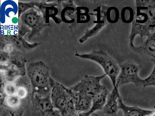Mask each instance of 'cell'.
I'll list each match as a JSON object with an SVG mask.
<instances>
[{"label": "cell", "instance_id": "1", "mask_svg": "<svg viewBox=\"0 0 155 116\" xmlns=\"http://www.w3.org/2000/svg\"><path fill=\"white\" fill-rule=\"evenodd\" d=\"M106 75L105 73L97 77L85 75L80 82L70 88L77 110L86 111L90 109L93 98L106 88L101 83Z\"/></svg>", "mask_w": 155, "mask_h": 116}, {"label": "cell", "instance_id": "2", "mask_svg": "<svg viewBox=\"0 0 155 116\" xmlns=\"http://www.w3.org/2000/svg\"><path fill=\"white\" fill-rule=\"evenodd\" d=\"M45 1H36V4L18 16V35L24 37L28 34V40L38 36L46 27L47 24L42 11Z\"/></svg>", "mask_w": 155, "mask_h": 116}, {"label": "cell", "instance_id": "3", "mask_svg": "<svg viewBox=\"0 0 155 116\" xmlns=\"http://www.w3.org/2000/svg\"><path fill=\"white\" fill-rule=\"evenodd\" d=\"M27 73L31 85L32 95L46 97L51 94L56 82L51 77L49 68L45 63L38 61L30 63L27 68Z\"/></svg>", "mask_w": 155, "mask_h": 116}, {"label": "cell", "instance_id": "4", "mask_svg": "<svg viewBox=\"0 0 155 116\" xmlns=\"http://www.w3.org/2000/svg\"><path fill=\"white\" fill-rule=\"evenodd\" d=\"M51 98L53 108L61 116H80L76 111L75 102L70 89L56 82L51 90Z\"/></svg>", "mask_w": 155, "mask_h": 116}, {"label": "cell", "instance_id": "5", "mask_svg": "<svg viewBox=\"0 0 155 116\" xmlns=\"http://www.w3.org/2000/svg\"><path fill=\"white\" fill-rule=\"evenodd\" d=\"M75 55L84 59L96 62L101 66L105 74L111 80L114 89L117 90L116 83L118 76L120 72V68L117 61L110 57L107 53L102 50H93L89 53L80 54L76 52Z\"/></svg>", "mask_w": 155, "mask_h": 116}, {"label": "cell", "instance_id": "6", "mask_svg": "<svg viewBox=\"0 0 155 116\" xmlns=\"http://www.w3.org/2000/svg\"><path fill=\"white\" fill-rule=\"evenodd\" d=\"M26 62L25 57L12 55L8 61L1 63V85L14 82L20 77L25 76Z\"/></svg>", "mask_w": 155, "mask_h": 116}, {"label": "cell", "instance_id": "7", "mask_svg": "<svg viewBox=\"0 0 155 116\" xmlns=\"http://www.w3.org/2000/svg\"><path fill=\"white\" fill-rule=\"evenodd\" d=\"M120 72L118 76L116 89L129 83H133L137 87H142L143 79L139 77L138 72L141 66L133 62L127 61L119 64Z\"/></svg>", "mask_w": 155, "mask_h": 116}, {"label": "cell", "instance_id": "8", "mask_svg": "<svg viewBox=\"0 0 155 116\" xmlns=\"http://www.w3.org/2000/svg\"><path fill=\"white\" fill-rule=\"evenodd\" d=\"M32 109L31 113L33 116H42L47 112L54 109L51 98V94L42 97L37 94L31 95Z\"/></svg>", "mask_w": 155, "mask_h": 116}, {"label": "cell", "instance_id": "9", "mask_svg": "<svg viewBox=\"0 0 155 116\" xmlns=\"http://www.w3.org/2000/svg\"><path fill=\"white\" fill-rule=\"evenodd\" d=\"M1 39L12 44L14 48L23 53L30 51L41 44V43L31 44L28 42L22 36L18 35H4Z\"/></svg>", "mask_w": 155, "mask_h": 116}, {"label": "cell", "instance_id": "10", "mask_svg": "<svg viewBox=\"0 0 155 116\" xmlns=\"http://www.w3.org/2000/svg\"><path fill=\"white\" fill-rule=\"evenodd\" d=\"M136 11L144 14L150 23L155 26V0H137L135 1Z\"/></svg>", "mask_w": 155, "mask_h": 116}, {"label": "cell", "instance_id": "11", "mask_svg": "<svg viewBox=\"0 0 155 116\" xmlns=\"http://www.w3.org/2000/svg\"><path fill=\"white\" fill-rule=\"evenodd\" d=\"M119 91L113 88L108 95L107 102L103 108V113L107 116H117L119 109V100L120 98Z\"/></svg>", "mask_w": 155, "mask_h": 116}, {"label": "cell", "instance_id": "12", "mask_svg": "<svg viewBox=\"0 0 155 116\" xmlns=\"http://www.w3.org/2000/svg\"><path fill=\"white\" fill-rule=\"evenodd\" d=\"M109 93L106 88L101 92L96 95L92 99V104L90 110L86 113L80 114V116H90L96 111L103 110Z\"/></svg>", "mask_w": 155, "mask_h": 116}, {"label": "cell", "instance_id": "13", "mask_svg": "<svg viewBox=\"0 0 155 116\" xmlns=\"http://www.w3.org/2000/svg\"><path fill=\"white\" fill-rule=\"evenodd\" d=\"M107 9L105 8V7L102 8V10L100 12V15L99 18L98 19V22L93 28L86 31L85 34L79 40V41L81 43H83L90 37L96 35L102 28H103V27L105 26L107 24Z\"/></svg>", "mask_w": 155, "mask_h": 116}, {"label": "cell", "instance_id": "14", "mask_svg": "<svg viewBox=\"0 0 155 116\" xmlns=\"http://www.w3.org/2000/svg\"><path fill=\"white\" fill-rule=\"evenodd\" d=\"M119 109L123 112V116H150L153 110L144 109L137 106H127L123 102L120 97L119 100Z\"/></svg>", "mask_w": 155, "mask_h": 116}, {"label": "cell", "instance_id": "15", "mask_svg": "<svg viewBox=\"0 0 155 116\" xmlns=\"http://www.w3.org/2000/svg\"><path fill=\"white\" fill-rule=\"evenodd\" d=\"M139 47L141 52L149 56L151 61H155V32L147 37L144 44Z\"/></svg>", "mask_w": 155, "mask_h": 116}, {"label": "cell", "instance_id": "16", "mask_svg": "<svg viewBox=\"0 0 155 116\" xmlns=\"http://www.w3.org/2000/svg\"><path fill=\"white\" fill-rule=\"evenodd\" d=\"M67 3V5H64V8L61 13L62 21L65 22L71 23L74 21L75 15L77 14V8H75L73 3Z\"/></svg>", "mask_w": 155, "mask_h": 116}, {"label": "cell", "instance_id": "17", "mask_svg": "<svg viewBox=\"0 0 155 116\" xmlns=\"http://www.w3.org/2000/svg\"><path fill=\"white\" fill-rule=\"evenodd\" d=\"M22 101L16 95L6 96L3 103L1 106H5L12 109H18L22 107Z\"/></svg>", "mask_w": 155, "mask_h": 116}, {"label": "cell", "instance_id": "18", "mask_svg": "<svg viewBox=\"0 0 155 116\" xmlns=\"http://www.w3.org/2000/svg\"><path fill=\"white\" fill-rule=\"evenodd\" d=\"M24 112L23 107L18 109H12L3 106L0 108V116H23Z\"/></svg>", "mask_w": 155, "mask_h": 116}, {"label": "cell", "instance_id": "19", "mask_svg": "<svg viewBox=\"0 0 155 116\" xmlns=\"http://www.w3.org/2000/svg\"><path fill=\"white\" fill-rule=\"evenodd\" d=\"M17 86L16 82H6L1 85V92L6 96H14L17 93Z\"/></svg>", "mask_w": 155, "mask_h": 116}, {"label": "cell", "instance_id": "20", "mask_svg": "<svg viewBox=\"0 0 155 116\" xmlns=\"http://www.w3.org/2000/svg\"><path fill=\"white\" fill-rule=\"evenodd\" d=\"M153 62L154 63V69L149 77L143 79L142 87H146L149 86H155V61Z\"/></svg>", "mask_w": 155, "mask_h": 116}, {"label": "cell", "instance_id": "21", "mask_svg": "<svg viewBox=\"0 0 155 116\" xmlns=\"http://www.w3.org/2000/svg\"><path fill=\"white\" fill-rule=\"evenodd\" d=\"M42 116H61L58 111L54 109L53 110L49 111L42 115Z\"/></svg>", "mask_w": 155, "mask_h": 116}, {"label": "cell", "instance_id": "22", "mask_svg": "<svg viewBox=\"0 0 155 116\" xmlns=\"http://www.w3.org/2000/svg\"><path fill=\"white\" fill-rule=\"evenodd\" d=\"M90 116H100L99 115H98V114H97V113H93V114H91V115Z\"/></svg>", "mask_w": 155, "mask_h": 116}, {"label": "cell", "instance_id": "23", "mask_svg": "<svg viewBox=\"0 0 155 116\" xmlns=\"http://www.w3.org/2000/svg\"><path fill=\"white\" fill-rule=\"evenodd\" d=\"M150 116H155V110H153V112L150 115Z\"/></svg>", "mask_w": 155, "mask_h": 116}]
</instances>
